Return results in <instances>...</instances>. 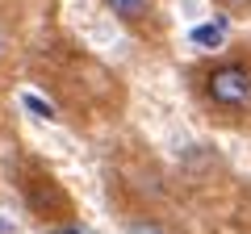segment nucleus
I'll list each match as a JSON object with an SVG mask.
<instances>
[{
	"mask_svg": "<svg viewBox=\"0 0 251 234\" xmlns=\"http://www.w3.org/2000/svg\"><path fill=\"white\" fill-rule=\"evenodd\" d=\"M122 234H172V230L159 222V217H130Z\"/></svg>",
	"mask_w": 251,
	"mask_h": 234,
	"instance_id": "20e7f679",
	"label": "nucleus"
},
{
	"mask_svg": "<svg viewBox=\"0 0 251 234\" xmlns=\"http://www.w3.org/2000/svg\"><path fill=\"white\" fill-rule=\"evenodd\" d=\"M222 4V13H230V17H239V13H251V0H218Z\"/></svg>",
	"mask_w": 251,
	"mask_h": 234,
	"instance_id": "423d86ee",
	"label": "nucleus"
},
{
	"mask_svg": "<svg viewBox=\"0 0 251 234\" xmlns=\"http://www.w3.org/2000/svg\"><path fill=\"white\" fill-rule=\"evenodd\" d=\"M205 96L226 113H247L251 109V67L243 63H218L205 75Z\"/></svg>",
	"mask_w": 251,
	"mask_h": 234,
	"instance_id": "f257e3e1",
	"label": "nucleus"
},
{
	"mask_svg": "<svg viewBox=\"0 0 251 234\" xmlns=\"http://www.w3.org/2000/svg\"><path fill=\"white\" fill-rule=\"evenodd\" d=\"M226 29H230V25H226V17L222 21H201V25H193V29H188V42H193V46H201V50H218V46H222L226 42Z\"/></svg>",
	"mask_w": 251,
	"mask_h": 234,
	"instance_id": "7ed1b4c3",
	"label": "nucleus"
},
{
	"mask_svg": "<svg viewBox=\"0 0 251 234\" xmlns=\"http://www.w3.org/2000/svg\"><path fill=\"white\" fill-rule=\"evenodd\" d=\"M21 100H25V105L34 109L38 117H46V121H54V117H59V113H54V105H46V100H42V96H34V92H25Z\"/></svg>",
	"mask_w": 251,
	"mask_h": 234,
	"instance_id": "39448f33",
	"label": "nucleus"
},
{
	"mask_svg": "<svg viewBox=\"0 0 251 234\" xmlns=\"http://www.w3.org/2000/svg\"><path fill=\"white\" fill-rule=\"evenodd\" d=\"M100 4H105L117 21H126V25H143L155 13V0H100Z\"/></svg>",
	"mask_w": 251,
	"mask_h": 234,
	"instance_id": "f03ea898",
	"label": "nucleus"
},
{
	"mask_svg": "<svg viewBox=\"0 0 251 234\" xmlns=\"http://www.w3.org/2000/svg\"><path fill=\"white\" fill-rule=\"evenodd\" d=\"M54 234H80V230H54Z\"/></svg>",
	"mask_w": 251,
	"mask_h": 234,
	"instance_id": "6e6552de",
	"label": "nucleus"
},
{
	"mask_svg": "<svg viewBox=\"0 0 251 234\" xmlns=\"http://www.w3.org/2000/svg\"><path fill=\"white\" fill-rule=\"evenodd\" d=\"M0 59H4V34H0Z\"/></svg>",
	"mask_w": 251,
	"mask_h": 234,
	"instance_id": "0eeeda50",
	"label": "nucleus"
}]
</instances>
